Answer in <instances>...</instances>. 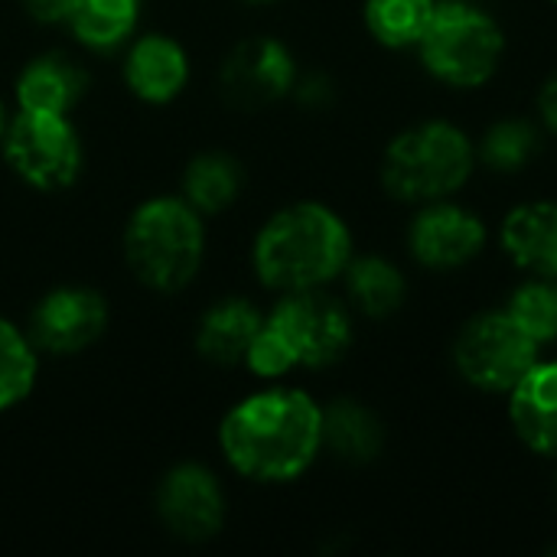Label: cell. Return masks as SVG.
Returning a JSON list of instances; mask_svg holds the SVG:
<instances>
[{
	"instance_id": "obj_1",
	"label": "cell",
	"mask_w": 557,
	"mask_h": 557,
	"mask_svg": "<svg viewBox=\"0 0 557 557\" xmlns=\"http://www.w3.org/2000/svg\"><path fill=\"white\" fill-rule=\"evenodd\" d=\"M219 450L251 483H294L323 454V405L290 385L255 392L222 418Z\"/></svg>"
},
{
	"instance_id": "obj_2",
	"label": "cell",
	"mask_w": 557,
	"mask_h": 557,
	"mask_svg": "<svg viewBox=\"0 0 557 557\" xmlns=\"http://www.w3.org/2000/svg\"><path fill=\"white\" fill-rule=\"evenodd\" d=\"M352 255V232L336 209L323 202H290L255 235L251 268L268 290L297 294L339 281Z\"/></svg>"
},
{
	"instance_id": "obj_3",
	"label": "cell",
	"mask_w": 557,
	"mask_h": 557,
	"mask_svg": "<svg viewBox=\"0 0 557 557\" xmlns=\"http://www.w3.org/2000/svg\"><path fill=\"white\" fill-rule=\"evenodd\" d=\"M356 339L346 300L320 290L281 294L245 356V369L264 382H277L294 369H330Z\"/></svg>"
},
{
	"instance_id": "obj_4",
	"label": "cell",
	"mask_w": 557,
	"mask_h": 557,
	"mask_svg": "<svg viewBox=\"0 0 557 557\" xmlns=\"http://www.w3.org/2000/svg\"><path fill=\"white\" fill-rule=\"evenodd\" d=\"M480 170L476 140L447 117H424L401 127L382 150L379 183L401 206L450 199Z\"/></svg>"
},
{
	"instance_id": "obj_5",
	"label": "cell",
	"mask_w": 557,
	"mask_h": 557,
	"mask_svg": "<svg viewBox=\"0 0 557 557\" xmlns=\"http://www.w3.org/2000/svg\"><path fill=\"white\" fill-rule=\"evenodd\" d=\"M202 215L183 196H153L131 212L124 228V261L147 290L176 294L189 287L202 268Z\"/></svg>"
},
{
	"instance_id": "obj_6",
	"label": "cell",
	"mask_w": 557,
	"mask_h": 557,
	"mask_svg": "<svg viewBox=\"0 0 557 557\" xmlns=\"http://www.w3.org/2000/svg\"><path fill=\"white\" fill-rule=\"evenodd\" d=\"M506 49L509 36L486 7L476 0H437V10L414 52L421 69L437 85L476 91L499 75Z\"/></svg>"
},
{
	"instance_id": "obj_7",
	"label": "cell",
	"mask_w": 557,
	"mask_h": 557,
	"mask_svg": "<svg viewBox=\"0 0 557 557\" xmlns=\"http://www.w3.org/2000/svg\"><path fill=\"white\" fill-rule=\"evenodd\" d=\"M457 375L483 395H509L542 359V346L499 307L473 313L454 339Z\"/></svg>"
},
{
	"instance_id": "obj_8",
	"label": "cell",
	"mask_w": 557,
	"mask_h": 557,
	"mask_svg": "<svg viewBox=\"0 0 557 557\" xmlns=\"http://www.w3.org/2000/svg\"><path fill=\"white\" fill-rule=\"evenodd\" d=\"M0 147L10 170L39 193H59L82 173V140L69 114L20 108L7 121Z\"/></svg>"
},
{
	"instance_id": "obj_9",
	"label": "cell",
	"mask_w": 557,
	"mask_h": 557,
	"mask_svg": "<svg viewBox=\"0 0 557 557\" xmlns=\"http://www.w3.org/2000/svg\"><path fill=\"white\" fill-rule=\"evenodd\" d=\"M405 245L418 268L431 274H450L483 258L490 245V225L476 209L450 196V199L414 206V215L405 232Z\"/></svg>"
},
{
	"instance_id": "obj_10",
	"label": "cell",
	"mask_w": 557,
	"mask_h": 557,
	"mask_svg": "<svg viewBox=\"0 0 557 557\" xmlns=\"http://www.w3.org/2000/svg\"><path fill=\"white\" fill-rule=\"evenodd\" d=\"M108 330V300L85 284L49 290L29 313L26 336L39 356H78L91 349Z\"/></svg>"
},
{
	"instance_id": "obj_11",
	"label": "cell",
	"mask_w": 557,
	"mask_h": 557,
	"mask_svg": "<svg viewBox=\"0 0 557 557\" xmlns=\"http://www.w3.org/2000/svg\"><path fill=\"white\" fill-rule=\"evenodd\" d=\"M297 59L277 36H248L222 62V98L238 111H258L287 98L297 85Z\"/></svg>"
},
{
	"instance_id": "obj_12",
	"label": "cell",
	"mask_w": 557,
	"mask_h": 557,
	"mask_svg": "<svg viewBox=\"0 0 557 557\" xmlns=\"http://www.w3.org/2000/svg\"><path fill=\"white\" fill-rule=\"evenodd\" d=\"M157 516L180 542H209L225 525V493L212 470L202 463L173 467L157 486Z\"/></svg>"
},
{
	"instance_id": "obj_13",
	"label": "cell",
	"mask_w": 557,
	"mask_h": 557,
	"mask_svg": "<svg viewBox=\"0 0 557 557\" xmlns=\"http://www.w3.org/2000/svg\"><path fill=\"white\" fill-rule=\"evenodd\" d=\"M509 424L529 454L557 460V359H539L512 385Z\"/></svg>"
},
{
	"instance_id": "obj_14",
	"label": "cell",
	"mask_w": 557,
	"mask_h": 557,
	"mask_svg": "<svg viewBox=\"0 0 557 557\" xmlns=\"http://www.w3.org/2000/svg\"><path fill=\"white\" fill-rule=\"evenodd\" d=\"M499 248L522 274L557 277V202L529 199L512 206L499 225Z\"/></svg>"
},
{
	"instance_id": "obj_15",
	"label": "cell",
	"mask_w": 557,
	"mask_h": 557,
	"mask_svg": "<svg viewBox=\"0 0 557 557\" xmlns=\"http://www.w3.org/2000/svg\"><path fill=\"white\" fill-rule=\"evenodd\" d=\"M124 78H127V88L140 101L166 104L189 82V55L173 36H163V33L140 36L127 52Z\"/></svg>"
},
{
	"instance_id": "obj_16",
	"label": "cell",
	"mask_w": 557,
	"mask_h": 557,
	"mask_svg": "<svg viewBox=\"0 0 557 557\" xmlns=\"http://www.w3.org/2000/svg\"><path fill=\"white\" fill-rule=\"evenodd\" d=\"M264 323V313L248 297H225L212 304L196 330V349L215 366H245V356Z\"/></svg>"
},
{
	"instance_id": "obj_17",
	"label": "cell",
	"mask_w": 557,
	"mask_h": 557,
	"mask_svg": "<svg viewBox=\"0 0 557 557\" xmlns=\"http://www.w3.org/2000/svg\"><path fill=\"white\" fill-rule=\"evenodd\" d=\"M88 88V72L65 52H42L16 78V104L26 111L69 114Z\"/></svg>"
},
{
	"instance_id": "obj_18",
	"label": "cell",
	"mask_w": 557,
	"mask_h": 557,
	"mask_svg": "<svg viewBox=\"0 0 557 557\" xmlns=\"http://www.w3.org/2000/svg\"><path fill=\"white\" fill-rule=\"evenodd\" d=\"M349 310L369 320H388L408 304V277L385 255H352L343 271Z\"/></svg>"
},
{
	"instance_id": "obj_19",
	"label": "cell",
	"mask_w": 557,
	"mask_h": 557,
	"mask_svg": "<svg viewBox=\"0 0 557 557\" xmlns=\"http://www.w3.org/2000/svg\"><path fill=\"white\" fill-rule=\"evenodd\" d=\"M323 450L349 467L375 463L385 450V424L369 405L336 398L323 408Z\"/></svg>"
},
{
	"instance_id": "obj_20",
	"label": "cell",
	"mask_w": 557,
	"mask_h": 557,
	"mask_svg": "<svg viewBox=\"0 0 557 557\" xmlns=\"http://www.w3.org/2000/svg\"><path fill=\"white\" fill-rule=\"evenodd\" d=\"M545 147V127L522 114H506L493 121L476 140V160L496 176H519L539 160Z\"/></svg>"
},
{
	"instance_id": "obj_21",
	"label": "cell",
	"mask_w": 557,
	"mask_h": 557,
	"mask_svg": "<svg viewBox=\"0 0 557 557\" xmlns=\"http://www.w3.org/2000/svg\"><path fill=\"white\" fill-rule=\"evenodd\" d=\"M245 186V170L232 153L206 150L183 170V199L206 219L225 212Z\"/></svg>"
},
{
	"instance_id": "obj_22",
	"label": "cell",
	"mask_w": 557,
	"mask_h": 557,
	"mask_svg": "<svg viewBox=\"0 0 557 557\" xmlns=\"http://www.w3.org/2000/svg\"><path fill=\"white\" fill-rule=\"evenodd\" d=\"M434 10L437 0H366L362 23L382 49L414 52Z\"/></svg>"
},
{
	"instance_id": "obj_23",
	"label": "cell",
	"mask_w": 557,
	"mask_h": 557,
	"mask_svg": "<svg viewBox=\"0 0 557 557\" xmlns=\"http://www.w3.org/2000/svg\"><path fill=\"white\" fill-rule=\"evenodd\" d=\"M65 26L88 49H114L137 26V0H75Z\"/></svg>"
},
{
	"instance_id": "obj_24",
	"label": "cell",
	"mask_w": 557,
	"mask_h": 557,
	"mask_svg": "<svg viewBox=\"0 0 557 557\" xmlns=\"http://www.w3.org/2000/svg\"><path fill=\"white\" fill-rule=\"evenodd\" d=\"M36 375H39L36 346L16 323L0 317V414L23 405L33 395Z\"/></svg>"
},
{
	"instance_id": "obj_25",
	"label": "cell",
	"mask_w": 557,
	"mask_h": 557,
	"mask_svg": "<svg viewBox=\"0 0 557 557\" xmlns=\"http://www.w3.org/2000/svg\"><path fill=\"white\" fill-rule=\"evenodd\" d=\"M503 310L545 349L557 343V277L529 274L516 284L503 304Z\"/></svg>"
},
{
	"instance_id": "obj_26",
	"label": "cell",
	"mask_w": 557,
	"mask_h": 557,
	"mask_svg": "<svg viewBox=\"0 0 557 557\" xmlns=\"http://www.w3.org/2000/svg\"><path fill=\"white\" fill-rule=\"evenodd\" d=\"M300 104L307 108H323L333 101V82L323 75V72H313V75H297V85L290 91Z\"/></svg>"
},
{
	"instance_id": "obj_27",
	"label": "cell",
	"mask_w": 557,
	"mask_h": 557,
	"mask_svg": "<svg viewBox=\"0 0 557 557\" xmlns=\"http://www.w3.org/2000/svg\"><path fill=\"white\" fill-rule=\"evenodd\" d=\"M535 121L545 127V134L557 137V69L545 75V82L539 85L535 95Z\"/></svg>"
},
{
	"instance_id": "obj_28",
	"label": "cell",
	"mask_w": 557,
	"mask_h": 557,
	"mask_svg": "<svg viewBox=\"0 0 557 557\" xmlns=\"http://www.w3.org/2000/svg\"><path fill=\"white\" fill-rule=\"evenodd\" d=\"M26 13L39 23H65L75 0H23Z\"/></svg>"
},
{
	"instance_id": "obj_29",
	"label": "cell",
	"mask_w": 557,
	"mask_h": 557,
	"mask_svg": "<svg viewBox=\"0 0 557 557\" xmlns=\"http://www.w3.org/2000/svg\"><path fill=\"white\" fill-rule=\"evenodd\" d=\"M7 108H3V101H0V140H3V131H7Z\"/></svg>"
},
{
	"instance_id": "obj_30",
	"label": "cell",
	"mask_w": 557,
	"mask_h": 557,
	"mask_svg": "<svg viewBox=\"0 0 557 557\" xmlns=\"http://www.w3.org/2000/svg\"><path fill=\"white\" fill-rule=\"evenodd\" d=\"M245 3H277V0H245Z\"/></svg>"
},
{
	"instance_id": "obj_31",
	"label": "cell",
	"mask_w": 557,
	"mask_h": 557,
	"mask_svg": "<svg viewBox=\"0 0 557 557\" xmlns=\"http://www.w3.org/2000/svg\"><path fill=\"white\" fill-rule=\"evenodd\" d=\"M552 3H555V7H557V0H552Z\"/></svg>"
}]
</instances>
